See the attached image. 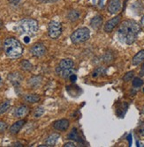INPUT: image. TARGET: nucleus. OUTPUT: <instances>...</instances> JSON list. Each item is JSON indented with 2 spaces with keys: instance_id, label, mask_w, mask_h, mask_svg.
<instances>
[{
  "instance_id": "1",
  "label": "nucleus",
  "mask_w": 144,
  "mask_h": 147,
  "mask_svg": "<svg viewBox=\"0 0 144 147\" xmlns=\"http://www.w3.org/2000/svg\"><path fill=\"white\" fill-rule=\"evenodd\" d=\"M141 32V26L133 20H124L119 26L117 35L119 40L127 45L133 44Z\"/></svg>"
},
{
  "instance_id": "2",
  "label": "nucleus",
  "mask_w": 144,
  "mask_h": 147,
  "mask_svg": "<svg viewBox=\"0 0 144 147\" xmlns=\"http://www.w3.org/2000/svg\"><path fill=\"white\" fill-rule=\"evenodd\" d=\"M4 51L10 58H18L21 57L23 48L20 42L15 38H7L4 42Z\"/></svg>"
},
{
  "instance_id": "3",
  "label": "nucleus",
  "mask_w": 144,
  "mask_h": 147,
  "mask_svg": "<svg viewBox=\"0 0 144 147\" xmlns=\"http://www.w3.org/2000/svg\"><path fill=\"white\" fill-rule=\"evenodd\" d=\"M15 29L20 34L34 35L38 30V22L33 19H24L17 23Z\"/></svg>"
},
{
  "instance_id": "4",
  "label": "nucleus",
  "mask_w": 144,
  "mask_h": 147,
  "mask_svg": "<svg viewBox=\"0 0 144 147\" xmlns=\"http://www.w3.org/2000/svg\"><path fill=\"white\" fill-rule=\"evenodd\" d=\"M74 63L72 59L65 58L59 62L56 68V72L63 78H69V77L73 74Z\"/></svg>"
},
{
  "instance_id": "5",
  "label": "nucleus",
  "mask_w": 144,
  "mask_h": 147,
  "mask_svg": "<svg viewBox=\"0 0 144 147\" xmlns=\"http://www.w3.org/2000/svg\"><path fill=\"white\" fill-rule=\"evenodd\" d=\"M70 38L73 44H80V43L85 42L90 38L89 29L87 28H78L71 34Z\"/></svg>"
},
{
  "instance_id": "6",
  "label": "nucleus",
  "mask_w": 144,
  "mask_h": 147,
  "mask_svg": "<svg viewBox=\"0 0 144 147\" xmlns=\"http://www.w3.org/2000/svg\"><path fill=\"white\" fill-rule=\"evenodd\" d=\"M62 34V25L61 23L52 20L48 25V34L51 39H57Z\"/></svg>"
},
{
  "instance_id": "7",
  "label": "nucleus",
  "mask_w": 144,
  "mask_h": 147,
  "mask_svg": "<svg viewBox=\"0 0 144 147\" xmlns=\"http://www.w3.org/2000/svg\"><path fill=\"white\" fill-rule=\"evenodd\" d=\"M122 8L121 0H109L107 5V10L111 14H117Z\"/></svg>"
},
{
  "instance_id": "8",
  "label": "nucleus",
  "mask_w": 144,
  "mask_h": 147,
  "mask_svg": "<svg viewBox=\"0 0 144 147\" xmlns=\"http://www.w3.org/2000/svg\"><path fill=\"white\" fill-rule=\"evenodd\" d=\"M30 53L35 57H41L45 55L46 48L43 43H35L30 49Z\"/></svg>"
},
{
  "instance_id": "9",
  "label": "nucleus",
  "mask_w": 144,
  "mask_h": 147,
  "mask_svg": "<svg viewBox=\"0 0 144 147\" xmlns=\"http://www.w3.org/2000/svg\"><path fill=\"white\" fill-rule=\"evenodd\" d=\"M120 19H121V16L120 15H118L112 19H111L110 20H108L105 25H104V31L106 33H111L113 31V29L116 28V26L120 24Z\"/></svg>"
},
{
  "instance_id": "10",
  "label": "nucleus",
  "mask_w": 144,
  "mask_h": 147,
  "mask_svg": "<svg viewBox=\"0 0 144 147\" xmlns=\"http://www.w3.org/2000/svg\"><path fill=\"white\" fill-rule=\"evenodd\" d=\"M70 123L67 119H60L56 121L53 123V128L56 130H59V131H65L68 128H69Z\"/></svg>"
},
{
  "instance_id": "11",
  "label": "nucleus",
  "mask_w": 144,
  "mask_h": 147,
  "mask_svg": "<svg viewBox=\"0 0 144 147\" xmlns=\"http://www.w3.org/2000/svg\"><path fill=\"white\" fill-rule=\"evenodd\" d=\"M8 79L10 80V82L14 86H20L21 84L23 78L20 75V73H19V72H12V73L9 74Z\"/></svg>"
},
{
  "instance_id": "12",
  "label": "nucleus",
  "mask_w": 144,
  "mask_h": 147,
  "mask_svg": "<svg viewBox=\"0 0 144 147\" xmlns=\"http://www.w3.org/2000/svg\"><path fill=\"white\" fill-rule=\"evenodd\" d=\"M29 112V108L28 106L26 105H21L20 107L15 109L14 111V115L15 117H18V118H22L24 116H26Z\"/></svg>"
},
{
  "instance_id": "13",
  "label": "nucleus",
  "mask_w": 144,
  "mask_h": 147,
  "mask_svg": "<svg viewBox=\"0 0 144 147\" xmlns=\"http://www.w3.org/2000/svg\"><path fill=\"white\" fill-rule=\"evenodd\" d=\"M103 26V18L101 15H96L90 20V26L94 30H98Z\"/></svg>"
},
{
  "instance_id": "14",
  "label": "nucleus",
  "mask_w": 144,
  "mask_h": 147,
  "mask_svg": "<svg viewBox=\"0 0 144 147\" xmlns=\"http://www.w3.org/2000/svg\"><path fill=\"white\" fill-rule=\"evenodd\" d=\"M25 123H26L25 120H20V121L14 123L10 128V133L11 134H17V133L22 129Z\"/></svg>"
},
{
  "instance_id": "15",
  "label": "nucleus",
  "mask_w": 144,
  "mask_h": 147,
  "mask_svg": "<svg viewBox=\"0 0 144 147\" xmlns=\"http://www.w3.org/2000/svg\"><path fill=\"white\" fill-rule=\"evenodd\" d=\"M59 138H60V135L58 134V133H52V134H50L47 138V139L45 141V145L46 146H54L57 144Z\"/></svg>"
},
{
  "instance_id": "16",
  "label": "nucleus",
  "mask_w": 144,
  "mask_h": 147,
  "mask_svg": "<svg viewBox=\"0 0 144 147\" xmlns=\"http://www.w3.org/2000/svg\"><path fill=\"white\" fill-rule=\"evenodd\" d=\"M144 61V49L139 51L132 59V64L137 66Z\"/></svg>"
},
{
  "instance_id": "17",
  "label": "nucleus",
  "mask_w": 144,
  "mask_h": 147,
  "mask_svg": "<svg viewBox=\"0 0 144 147\" xmlns=\"http://www.w3.org/2000/svg\"><path fill=\"white\" fill-rule=\"evenodd\" d=\"M43 78L41 76H34L31 78H29V85L30 87L32 88H35L37 86H39L42 83Z\"/></svg>"
},
{
  "instance_id": "18",
  "label": "nucleus",
  "mask_w": 144,
  "mask_h": 147,
  "mask_svg": "<svg viewBox=\"0 0 144 147\" xmlns=\"http://www.w3.org/2000/svg\"><path fill=\"white\" fill-rule=\"evenodd\" d=\"M114 59H115L114 54H113V52L111 51V50L106 51L103 55V61L105 63H112L114 61Z\"/></svg>"
},
{
  "instance_id": "19",
  "label": "nucleus",
  "mask_w": 144,
  "mask_h": 147,
  "mask_svg": "<svg viewBox=\"0 0 144 147\" xmlns=\"http://www.w3.org/2000/svg\"><path fill=\"white\" fill-rule=\"evenodd\" d=\"M24 100L26 102L28 103H36L40 100V96L37 95V94H35V93H31V94H27L25 97H24Z\"/></svg>"
},
{
  "instance_id": "20",
  "label": "nucleus",
  "mask_w": 144,
  "mask_h": 147,
  "mask_svg": "<svg viewBox=\"0 0 144 147\" xmlns=\"http://www.w3.org/2000/svg\"><path fill=\"white\" fill-rule=\"evenodd\" d=\"M80 15H81V14H80V12L78 11H76V10H72V11H70L68 12V14H67V19H68L70 21L74 22V21H76V20H79Z\"/></svg>"
},
{
  "instance_id": "21",
  "label": "nucleus",
  "mask_w": 144,
  "mask_h": 147,
  "mask_svg": "<svg viewBox=\"0 0 144 147\" xmlns=\"http://www.w3.org/2000/svg\"><path fill=\"white\" fill-rule=\"evenodd\" d=\"M20 68L24 71H31L32 69H33V65H32V63L29 61H28V60H23L20 63Z\"/></svg>"
},
{
  "instance_id": "22",
  "label": "nucleus",
  "mask_w": 144,
  "mask_h": 147,
  "mask_svg": "<svg viewBox=\"0 0 144 147\" xmlns=\"http://www.w3.org/2000/svg\"><path fill=\"white\" fill-rule=\"evenodd\" d=\"M67 138H68L69 139L75 140V141H77V142H81V141H82L81 137H80L79 133H78V131H77L76 129H72V131L68 134Z\"/></svg>"
},
{
  "instance_id": "23",
  "label": "nucleus",
  "mask_w": 144,
  "mask_h": 147,
  "mask_svg": "<svg viewBox=\"0 0 144 147\" xmlns=\"http://www.w3.org/2000/svg\"><path fill=\"white\" fill-rule=\"evenodd\" d=\"M11 107V102L9 100H6V101H4L0 104V115H3L5 114Z\"/></svg>"
},
{
  "instance_id": "24",
  "label": "nucleus",
  "mask_w": 144,
  "mask_h": 147,
  "mask_svg": "<svg viewBox=\"0 0 144 147\" xmlns=\"http://www.w3.org/2000/svg\"><path fill=\"white\" fill-rule=\"evenodd\" d=\"M143 84H144L143 80L141 78H139V77H136V78H134L133 79V86L134 88H139V87L142 86Z\"/></svg>"
},
{
  "instance_id": "25",
  "label": "nucleus",
  "mask_w": 144,
  "mask_h": 147,
  "mask_svg": "<svg viewBox=\"0 0 144 147\" xmlns=\"http://www.w3.org/2000/svg\"><path fill=\"white\" fill-rule=\"evenodd\" d=\"M43 114H44V109L43 108V107H37L34 111V116L35 118L41 117Z\"/></svg>"
},
{
  "instance_id": "26",
  "label": "nucleus",
  "mask_w": 144,
  "mask_h": 147,
  "mask_svg": "<svg viewBox=\"0 0 144 147\" xmlns=\"http://www.w3.org/2000/svg\"><path fill=\"white\" fill-rule=\"evenodd\" d=\"M134 75V71H128V72L126 73L125 76L123 77V80H124L125 82H128V81H130V80H132V79H133Z\"/></svg>"
},
{
  "instance_id": "27",
  "label": "nucleus",
  "mask_w": 144,
  "mask_h": 147,
  "mask_svg": "<svg viewBox=\"0 0 144 147\" xmlns=\"http://www.w3.org/2000/svg\"><path fill=\"white\" fill-rule=\"evenodd\" d=\"M104 72H105V69L103 68V67H98L95 70V71L93 72V77L96 78V77H98L102 74H103Z\"/></svg>"
},
{
  "instance_id": "28",
  "label": "nucleus",
  "mask_w": 144,
  "mask_h": 147,
  "mask_svg": "<svg viewBox=\"0 0 144 147\" xmlns=\"http://www.w3.org/2000/svg\"><path fill=\"white\" fill-rule=\"evenodd\" d=\"M7 129V123L5 122L0 121V133H3Z\"/></svg>"
},
{
  "instance_id": "29",
  "label": "nucleus",
  "mask_w": 144,
  "mask_h": 147,
  "mask_svg": "<svg viewBox=\"0 0 144 147\" xmlns=\"http://www.w3.org/2000/svg\"><path fill=\"white\" fill-rule=\"evenodd\" d=\"M139 132H140L141 136H142L144 138V123H142L140 125V127H139Z\"/></svg>"
},
{
  "instance_id": "30",
  "label": "nucleus",
  "mask_w": 144,
  "mask_h": 147,
  "mask_svg": "<svg viewBox=\"0 0 144 147\" xmlns=\"http://www.w3.org/2000/svg\"><path fill=\"white\" fill-rule=\"evenodd\" d=\"M38 1L41 3H43V4H50V3H55V2L58 1V0H38Z\"/></svg>"
},
{
  "instance_id": "31",
  "label": "nucleus",
  "mask_w": 144,
  "mask_h": 147,
  "mask_svg": "<svg viewBox=\"0 0 144 147\" xmlns=\"http://www.w3.org/2000/svg\"><path fill=\"white\" fill-rule=\"evenodd\" d=\"M76 146V144H75V143L74 142H67V143H65V144H64V147H75Z\"/></svg>"
},
{
  "instance_id": "32",
  "label": "nucleus",
  "mask_w": 144,
  "mask_h": 147,
  "mask_svg": "<svg viewBox=\"0 0 144 147\" xmlns=\"http://www.w3.org/2000/svg\"><path fill=\"white\" fill-rule=\"evenodd\" d=\"M69 79L71 80L72 82H74V81H76L77 77H76V75H75V74H72V75L69 77Z\"/></svg>"
},
{
  "instance_id": "33",
  "label": "nucleus",
  "mask_w": 144,
  "mask_h": 147,
  "mask_svg": "<svg viewBox=\"0 0 144 147\" xmlns=\"http://www.w3.org/2000/svg\"><path fill=\"white\" fill-rule=\"evenodd\" d=\"M139 75H140V77H143L144 76V63L141 66V71H140Z\"/></svg>"
},
{
  "instance_id": "34",
  "label": "nucleus",
  "mask_w": 144,
  "mask_h": 147,
  "mask_svg": "<svg viewBox=\"0 0 144 147\" xmlns=\"http://www.w3.org/2000/svg\"><path fill=\"white\" fill-rule=\"evenodd\" d=\"M9 1H10V3L12 4V5H16V4H18V3L20 2V0H9Z\"/></svg>"
},
{
  "instance_id": "35",
  "label": "nucleus",
  "mask_w": 144,
  "mask_h": 147,
  "mask_svg": "<svg viewBox=\"0 0 144 147\" xmlns=\"http://www.w3.org/2000/svg\"><path fill=\"white\" fill-rule=\"evenodd\" d=\"M141 26L144 28V16H143V17L141 18Z\"/></svg>"
},
{
  "instance_id": "36",
  "label": "nucleus",
  "mask_w": 144,
  "mask_h": 147,
  "mask_svg": "<svg viewBox=\"0 0 144 147\" xmlns=\"http://www.w3.org/2000/svg\"><path fill=\"white\" fill-rule=\"evenodd\" d=\"M3 26H4V22L1 20H0V29H1Z\"/></svg>"
},
{
  "instance_id": "37",
  "label": "nucleus",
  "mask_w": 144,
  "mask_h": 147,
  "mask_svg": "<svg viewBox=\"0 0 144 147\" xmlns=\"http://www.w3.org/2000/svg\"><path fill=\"white\" fill-rule=\"evenodd\" d=\"M1 85H2V78H0V86H1Z\"/></svg>"
},
{
  "instance_id": "38",
  "label": "nucleus",
  "mask_w": 144,
  "mask_h": 147,
  "mask_svg": "<svg viewBox=\"0 0 144 147\" xmlns=\"http://www.w3.org/2000/svg\"><path fill=\"white\" fill-rule=\"evenodd\" d=\"M0 50H1V42H0Z\"/></svg>"
}]
</instances>
